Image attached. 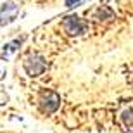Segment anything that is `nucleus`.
Here are the masks:
<instances>
[{"mask_svg":"<svg viewBox=\"0 0 133 133\" xmlns=\"http://www.w3.org/2000/svg\"><path fill=\"white\" fill-rule=\"evenodd\" d=\"M23 68H24L26 74H28L30 78H38V76H42V74L47 71L49 62L45 61L43 55H40V54H30L24 61H23Z\"/></svg>","mask_w":133,"mask_h":133,"instance_id":"nucleus-2","label":"nucleus"},{"mask_svg":"<svg viewBox=\"0 0 133 133\" xmlns=\"http://www.w3.org/2000/svg\"><path fill=\"white\" fill-rule=\"evenodd\" d=\"M23 43V38H16V40H12L10 43H7V45H4V50H2V54H0V57L2 59H7V57H10V55L14 54L16 50L19 49V45Z\"/></svg>","mask_w":133,"mask_h":133,"instance_id":"nucleus-5","label":"nucleus"},{"mask_svg":"<svg viewBox=\"0 0 133 133\" xmlns=\"http://www.w3.org/2000/svg\"><path fill=\"white\" fill-rule=\"evenodd\" d=\"M61 95L54 90H42L38 95V109L43 114H54L61 107Z\"/></svg>","mask_w":133,"mask_h":133,"instance_id":"nucleus-1","label":"nucleus"},{"mask_svg":"<svg viewBox=\"0 0 133 133\" xmlns=\"http://www.w3.org/2000/svg\"><path fill=\"white\" fill-rule=\"evenodd\" d=\"M17 14H19V7L16 5V2L7 0L0 7V26H9L10 23H14Z\"/></svg>","mask_w":133,"mask_h":133,"instance_id":"nucleus-4","label":"nucleus"},{"mask_svg":"<svg viewBox=\"0 0 133 133\" xmlns=\"http://www.w3.org/2000/svg\"><path fill=\"white\" fill-rule=\"evenodd\" d=\"M83 0H64V4H66V7H76L78 4H81Z\"/></svg>","mask_w":133,"mask_h":133,"instance_id":"nucleus-6","label":"nucleus"},{"mask_svg":"<svg viewBox=\"0 0 133 133\" xmlns=\"http://www.w3.org/2000/svg\"><path fill=\"white\" fill-rule=\"evenodd\" d=\"M62 30L69 36H79L87 31V23L81 21L78 16H66L62 19Z\"/></svg>","mask_w":133,"mask_h":133,"instance_id":"nucleus-3","label":"nucleus"}]
</instances>
